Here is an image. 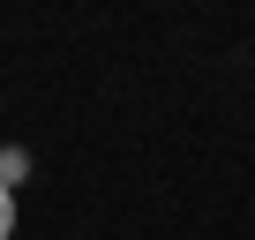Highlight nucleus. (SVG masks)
I'll use <instances>...</instances> for the list:
<instances>
[{
    "instance_id": "1",
    "label": "nucleus",
    "mask_w": 255,
    "mask_h": 240,
    "mask_svg": "<svg viewBox=\"0 0 255 240\" xmlns=\"http://www.w3.org/2000/svg\"><path fill=\"white\" fill-rule=\"evenodd\" d=\"M23 180H30V150H23V143H0V188L15 195Z\"/></svg>"
},
{
    "instance_id": "2",
    "label": "nucleus",
    "mask_w": 255,
    "mask_h": 240,
    "mask_svg": "<svg viewBox=\"0 0 255 240\" xmlns=\"http://www.w3.org/2000/svg\"><path fill=\"white\" fill-rule=\"evenodd\" d=\"M0 240H15V195L0 188Z\"/></svg>"
}]
</instances>
